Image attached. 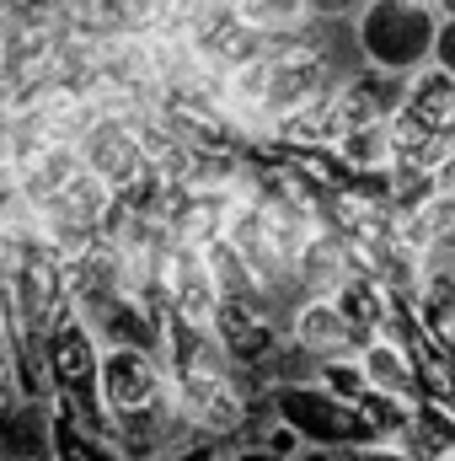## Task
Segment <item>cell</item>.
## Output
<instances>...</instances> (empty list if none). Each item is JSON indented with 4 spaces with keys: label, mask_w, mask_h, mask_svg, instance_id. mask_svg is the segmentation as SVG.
<instances>
[{
    "label": "cell",
    "mask_w": 455,
    "mask_h": 461,
    "mask_svg": "<svg viewBox=\"0 0 455 461\" xmlns=\"http://www.w3.org/2000/svg\"><path fill=\"white\" fill-rule=\"evenodd\" d=\"M230 446L226 440H215V435H188V440H177V446H166L161 456H150V461H220Z\"/></svg>",
    "instance_id": "4fadbf2b"
},
{
    "label": "cell",
    "mask_w": 455,
    "mask_h": 461,
    "mask_svg": "<svg viewBox=\"0 0 455 461\" xmlns=\"http://www.w3.org/2000/svg\"><path fill=\"white\" fill-rule=\"evenodd\" d=\"M215 333H220V344H226L241 365H252V370L263 375V359L284 344V317H279L263 295H220V306H215Z\"/></svg>",
    "instance_id": "277c9868"
},
{
    "label": "cell",
    "mask_w": 455,
    "mask_h": 461,
    "mask_svg": "<svg viewBox=\"0 0 455 461\" xmlns=\"http://www.w3.org/2000/svg\"><path fill=\"white\" fill-rule=\"evenodd\" d=\"M268 408L306 440V446H359V440H375L359 402H348L338 392H327L322 381H279L268 386Z\"/></svg>",
    "instance_id": "3957f363"
},
{
    "label": "cell",
    "mask_w": 455,
    "mask_h": 461,
    "mask_svg": "<svg viewBox=\"0 0 455 461\" xmlns=\"http://www.w3.org/2000/svg\"><path fill=\"white\" fill-rule=\"evenodd\" d=\"M49 461H129L118 451V440L108 429H92L70 413L54 408V440H49Z\"/></svg>",
    "instance_id": "30bf717a"
},
{
    "label": "cell",
    "mask_w": 455,
    "mask_h": 461,
    "mask_svg": "<svg viewBox=\"0 0 455 461\" xmlns=\"http://www.w3.org/2000/svg\"><path fill=\"white\" fill-rule=\"evenodd\" d=\"M359 354V370L375 392H391L402 402H418V370H413V348H407V333H375L353 348Z\"/></svg>",
    "instance_id": "52a82bcc"
},
{
    "label": "cell",
    "mask_w": 455,
    "mask_h": 461,
    "mask_svg": "<svg viewBox=\"0 0 455 461\" xmlns=\"http://www.w3.org/2000/svg\"><path fill=\"white\" fill-rule=\"evenodd\" d=\"M429 59L455 76V16H440V27H434V54H429Z\"/></svg>",
    "instance_id": "5bb4252c"
},
{
    "label": "cell",
    "mask_w": 455,
    "mask_h": 461,
    "mask_svg": "<svg viewBox=\"0 0 455 461\" xmlns=\"http://www.w3.org/2000/svg\"><path fill=\"white\" fill-rule=\"evenodd\" d=\"M43 370H49V402L92 429H108L103 419V339L65 306L43 333Z\"/></svg>",
    "instance_id": "6da1fadb"
},
{
    "label": "cell",
    "mask_w": 455,
    "mask_h": 461,
    "mask_svg": "<svg viewBox=\"0 0 455 461\" xmlns=\"http://www.w3.org/2000/svg\"><path fill=\"white\" fill-rule=\"evenodd\" d=\"M54 440V402L49 397H16L0 419V461L11 456H49Z\"/></svg>",
    "instance_id": "9c48e42d"
},
{
    "label": "cell",
    "mask_w": 455,
    "mask_h": 461,
    "mask_svg": "<svg viewBox=\"0 0 455 461\" xmlns=\"http://www.w3.org/2000/svg\"><path fill=\"white\" fill-rule=\"evenodd\" d=\"M284 339L295 348H306L311 359H333V354H353L359 348L333 295H300L284 312Z\"/></svg>",
    "instance_id": "5b68a950"
},
{
    "label": "cell",
    "mask_w": 455,
    "mask_h": 461,
    "mask_svg": "<svg viewBox=\"0 0 455 461\" xmlns=\"http://www.w3.org/2000/svg\"><path fill=\"white\" fill-rule=\"evenodd\" d=\"M434 188H451L455 194V140H451V150H445V161L434 167Z\"/></svg>",
    "instance_id": "9a60e30c"
},
{
    "label": "cell",
    "mask_w": 455,
    "mask_h": 461,
    "mask_svg": "<svg viewBox=\"0 0 455 461\" xmlns=\"http://www.w3.org/2000/svg\"><path fill=\"white\" fill-rule=\"evenodd\" d=\"M311 381H322L327 392H338V397H359V392H370V381H364V370H359V354H333V359H317V370H311Z\"/></svg>",
    "instance_id": "7c38bea8"
},
{
    "label": "cell",
    "mask_w": 455,
    "mask_h": 461,
    "mask_svg": "<svg viewBox=\"0 0 455 461\" xmlns=\"http://www.w3.org/2000/svg\"><path fill=\"white\" fill-rule=\"evenodd\" d=\"M11 461H49V456H11Z\"/></svg>",
    "instance_id": "ac0fdd59"
},
{
    "label": "cell",
    "mask_w": 455,
    "mask_h": 461,
    "mask_svg": "<svg viewBox=\"0 0 455 461\" xmlns=\"http://www.w3.org/2000/svg\"><path fill=\"white\" fill-rule=\"evenodd\" d=\"M397 113L413 118V123L429 129V134L455 140V76L451 70H440L434 59L418 65V70L402 81V103H397Z\"/></svg>",
    "instance_id": "8992f818"
},
{
    "label": "cell",
    "mask_w": 455,
    "mask_h": 461,
    "mask_svg": "<svg viewBox=\"0 0 455 461\" xmlns=\"http://www.w3.org/2000/svg\"><path fill=\"white\" fill-rule=\"evenodd\" d=\"M220 461H279V456H268V451H257V446H246V440H241V446H230Z\"/></svg>",
    "instance_id": "2e32d148"
},
{
    "label": "cell",
    "mask_w": 455,
    "mask_h": 461,
    "mask_svg": "<svg viewBox=\"0 0 455 461\" xmlns=\"http://www.w3.org/2000/svg\"><path fill=\"white\" fill-rule=\"evenodd\" d=\"M348 274H353L348 241H343V230H333L322 221V226L306 236L300 258H295V285H300V295H333Z\"/></svg>",
    "instance_id": "ba28073f"
},
{
    "label": "cell",
    "mask_w": 455,
    "mask_h": 461,
    "mask_svg": "<svg viewBox=\"0 0 455 461\" xmlns=\"http://www.w3.org/2000/svg\"><path fill=\"white\" fill-rule=\"evenodd\" d=\"M440 11L434 0H359L353 5V49L364 65L386 76H413L434 54Z\"/></svg>",
    "instance_id": "7a4b0ae2"
},
{
    "label": "cell",
    "mask_w": 455,
    "mask_h": 461,
    "mask_svg": "<svg viewBox=\"0 0 455 461\" xmlns=\"http://www.w3.org/2000/svg\"><path fill=\"white\" fill-rule=\"evenodd\" d=\"M199 263H204V274H210L215 295H257V285H252V274H246L241 252L230 247L226 236H210V241H199Z\"/></svg>",
    "instance_id": "8fae6325"
},
{
    "label": "cell",
    "mask_w": 455,
    "mask_h": 461,
    "mask_svg": "<svg viewBox=\"0 0 455 461\" xmlns=\"http://www.w3.org/2000/svg\"><path fill=\"white\" fill-rule=\"evenodd\" d=\"M434 11H440V16H455V0H434Z\"/></svg>",
    "instance_id": "e0dca14e"
}]
</instances>
